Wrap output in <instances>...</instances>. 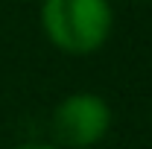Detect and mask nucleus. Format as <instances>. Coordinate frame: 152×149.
<instances>
[{
  "mask_svg": "<svg viewBox=\"0 0 152 149\" xmlns=\"http://www.w3.org/2000/svg\"><path fill=\"white\" fill-rule=\"evenodd\" d=\"M18 149H58V146H56V143H38V140H35V143H20Z\"/></svg>",
  "mask_w": 152,
  "mask_h": 149,
  "instance_id": "7ed1b4c3",
  "label": "nucleus"
},
{
  "mask_svg": "<svg viewBox=\"0 0 152 149\" xmlns=\"http://www.w3.org/2000/svg\"><path fill=\"white\" fill-rule=\"evenodd\" d=\"M114 114L105 96L94 91H73L58 99L50 117L58 149H94L111 131Z\"/></svg>",
  "mask_w": 152,
  "mask_h": 149,
  "instance_id": "f03ea898",
  "label": "nucleus"
},
{
  "mask_svg": "<svg viewBox=\"0 0 152 149\" xmlns=\"http://www.w3.org/2000/svg\"><path fill=\"white\" fill-rule=\"evenodd\" d=\"M44 38L64 56H94L114 32L111 0H38Z\"/></svg>",
  "mask_w": 152,
  "mask_h": 149,
  "instance_id": "f257e3e1",
  "label": "nucleus"
}]
</instances>
